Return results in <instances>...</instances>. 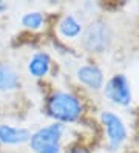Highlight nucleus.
<instances>
[{"mask_svg": "<svg viewBox=\"0 0 139 153\" xmlns=\"http://www.w3.org/2000/svg\"><path fill=\"white\" fill-rule=\"evenodd\" d=\"M46 113L60 124L74 122L82 114V102L70 91H56L46 101Z\"/></svg>", "mask_w": 139, "mask_h": 153, "instance_id": "f257e3e1", "label": "nucleus"}, {"mask_svg": "<svg viewBox=\"0 0 139 153\" xmlns=\"http://www.w3.org/2000/svg\"><path fill=\"white\" fill-rule=\"evenodd\" d=\"M113 42V31L110 25L102 20L96 19L88 23L82 34V47L88 53H104Z\"/></svg>", "mask_w": 139, "mask_h": 153, "instance_id": "f03ea898", "label": "nucleus"}, {"mask_svg": "<svg viewBox=\"0 0 139 153\" xmlns=\"http://www.w3.org/2000/svg\"><path fill=\"white\" fill-rule=\"evenodd\" d=\"M100 122L104 125V130L107 134L108 147L111 150H117L127 139V128L124 121L113 111H102Z\"/></svg>", "mask_w": 139, "mask_h": 153, "instance_id": "7ed1b4c3", "label": "nucleus"}, {"mask_svg": "<svg viewBox=\"0 0 139 153\" xmlns=\"http://www.w3.org/2000/svg\"><path fill=\"white\" fill-rule=\"evenodd\" d=\"M63 131L65 127L63 124L60 122H54L48 127H43L39 128L36 133H33L30 136V147L34 153L40 152L45 147H50V146H59L60 139L63 136Z\"/></svg>", "mask_w": 139, "mask_h": 153, "instance_id": "20e7f679", "label": "nucleus"}, {"mask_svg": "<svg viewBox=\"0 0 139 153\" xmlns=\"http://www.w3.org/2000/svg\"><path fill=\"white\" fill-rule=\"evenodd\" d=\"M104 93L107 99H110L113 104L127 107L132 102V88H130L128 79L124 74H114L108 79L105 84Z\"/></svg>", "mask_w": 139, "mask_h": 153, "instance_id": "39448f33", "label": "nucleus"}, {"mask_svg": "<svg viewBox=\"0 0 139 153\" xmlns=\"http://www.w3.org/2000/svg\"><path fill=\"white\" fill-rule=\"evenodd\" d=\"M76 76L79 79V82L83 84L85 87H88L90 90H100L104 87V73L102 70L96 65H80L76 71Z\"/></svg>", "mask_w": 139, "mask_h": 153, "instance_id": "423d86ee", "label": "nucleus"}, {"mask_svg": "<svg viewBox=\"0 0 139 153\" xmlns=\"http://www.w3.org/2000/svg\"><path fill=\"white\" fill-rule=\"evenodd\" d=\"M31 133L22 127H13L8 124H0V144H8V146H16V144H23L30 141Z\"/></svg>", "mask_w": 139, "mask_h": 153, "instance_id": "0eeeda50", "label": "nucleus"}, {"mask_svg": "<svg viewBox=\"0 0 139 153\" xmlns=\"http://www.w3.org/2000/svg\"><path fill=\"white\" fill-rule=\"evenodd\" d=\"M51 68V59L46 53H36L28 62V71L34 77H45L50 73Z\"/></svg>", "mask_w": 139, "mask_h": 153, "instance_id": "6e6552de", "label": "nucleus"}, {"mask_svg": "<svg viewBox=\"0 0 139 153\" xmlns=\"http://www.w3.org/2000/svg\"><path fill=\"white\" fill-rule=\"evenodd\" d=\"M20 85V77L9 64H0V91H11Z\"/></svg>", "mask_w": 139, "mask_h": 153, "instance_id": "1a4fd4ad", "label": "nucleus"}, {"mask_svg": "<svg viewBox=\"0 0 139 153\" xmlns=\"http://www.w3.org/2000/svg\"><path fill=\"white\" fill-rule=\"evenodd\" d=\"M83 26L74 16L68 14L59 22V33L65 39H76L82 34Z\"/></svg>", "mask_w": 139, "mask_h": 153, "instance_id": "9d476101", "label": "nucleus"}, {"mask_svg": "<svg viewBox=\"0 0 139 153\" xmlns=\"http://www.w3.org/2000/svg\"><path fill=\"white\" fill-rule=\"evenodd\" d=\"M22 25L25 28H30V30H39L40 26L43 25V16L42 13H37V11H33V13H26L22 16Z\"/></svg>", "mask_w": 139, "mask_h": 153, "instance_id": "9b49d317", "label": "nucleus"}, {"mask_svg": "<svg viewBox=\"0 0 139 153\" xmlns=\"http://www.w3.org/2000/svg\"><path fill=\"white\" fill-rule=\"evenodd\" d=\"M37 153H62V150H60V144H59V146H50V147H45V149H42L40 152H37Z\"/></svg>", "mask_w": 139, "mask_h": 153, "instance_id": "f8f14e48", "label": "nucleus"}, {"mask_svg": "<svg viewBox=\"0 0 139 153\" xmlns=\"http://www.w3.org/2000/svg\"><path fill=\"white\" fill-rule=\"evenodd\" d=\"M68 153H88L85 149H82V147H74V149H71Z\"/></svg>", "mask_w": 139, "mask_h": 153, "instance_id": "ddd939ff", "label": "nucleus"}, {"mask_svg": "<svg viewBox=\"0 0 139 153\" xmlns=\"http://www.w3.org/2000/svg\"><path fill=\"white\" fill-rule=\"evenodd\" d=\"M3 10H6V5L3 2H0V11H3Z\"/></svg>", "mask_w": 139, "mask_h": 153, "instance_id": "4468645a", "label": "nucleus"}]
</instances>
